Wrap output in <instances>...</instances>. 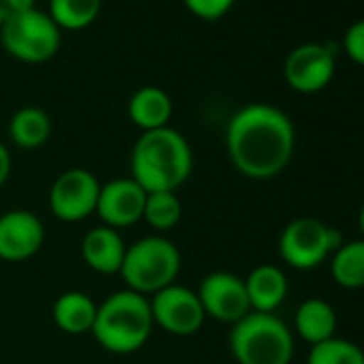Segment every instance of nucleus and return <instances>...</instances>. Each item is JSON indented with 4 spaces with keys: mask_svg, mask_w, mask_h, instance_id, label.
<instances>
[{
    "mask_svg": "<svg viewBox=\"0 0 364 364\" xmlns=\"http://www.w3.org/2000/svg\"><path fill=\"white\" fill-rule=\"evenodd\" d=\"M225 148L232 165L245 178L270 180L289 165L296 148V129L283 109L268 103H251L230 118Z\"/></svg>",
    "mask_w": 364,
    "mask_h": 364,
    "instance_id": "obj_1",
    "label": "nucleus"
},
{
    "mask_svg": "<svg viewBox=\"0 0 364 364\" xmlns=\"http://www.w3.org/2000/svg\"><path fill=\"white\" fill-rule=\"evenodd\" d=\"M193 173V150L171 127L146 131L131 150V178L146 193L178 191Z\"/></svg>",
    "mask_w": 364,
    "mask_h": 364,
    "instance_id": "obj_2",
    "label": "nucleus"
},
{
    "mask_svg": "<svg viewBox=\"0 0 364 364\" xmlns=\"http://www.w3.org/2000/svg\"><path fill=\"white\" fill-rule=\"evenodd\" d=\"M154 330L148 296L131 289L109 294L97 304V315L90 334L109 353L129 355L139 351Z\"/></svg>",
    "mask_w": 364,
    "mask_h": 364,
    "instance_id": "obj_3",
    "label": "nucleus"
},
{
    "mask_svg": "<svg viewBox=\"0 0 364 364\" xmlns=\"http://www.w3.org/2000/svg\"><path fill=\"white\" fill-rule=\"evenodd\" d=\"M230 351L238 364H289L294 334L274 313L251 311L232 326Z\"/></svg>",
    "mask_w": 364,
    "mask_h": 364,
    "instance_id": "obj_4",
    "label": "nucleus"
},
{
    "mask_svg": "<svg viewBox=\"0 0 364 364\" xmlns=\"http://www.w3.org/2000/svg\"><path fill=\"white\" fill-rule=\"evenodd\" d=\"M182 268L178 247L165 236H146L133 245H127V253L120 266V277L127 289L141 296H152L176 283Z\"/></svg>",
    "mask_w": 364,
    "mask_h": 364,
    "instance_id": "obj_5",
    "label": "nucleus"
},
{
    "mask_svg": "<svg viewBox=\"0 0 364 364\" xmlns=\"http://www.w3.org/2000/svg\"><path fill=\"white\" fill-rule=\"evenodd\" d=\"M0 43L20 63L43 65L60 50V28L48 11L31 9L24 14H7L0 26Z\"/></svg>",
    "mask_w": 364,
    "mask_h": 364,
    "instance_id": "obj_6",
    "label": "nucleus"
},
{
    "mask_svg": "<svg viewBox=\"0 0 364 364\" xmlns=\"http://www.w3.org/2000/svg\"><path fill=\"white\" fill-rule=\"evenodd\" d=\"M343 234L319 219L300 217L289 221L279 236L281 259L296 270H313L323 264L341 245Z\"/></svg>",
    "mask_w": 364,
    "mask_h": 364,
    "instance_id": "obj_7",
    "label": "nucleus"
},
{
    "mask_svg": "<svg viewBox=\"0 0 364 364\" xmlns=\"http://www.w3.org/2000/svg\"><path fill=\"white\" fill-rule=\"evenodd\" d=\"M101 182L84 167H71L52 182L48 204L52 215L63 223H80L97 213Z\"/></svg>",
    "mask_w": 364,
    "mask_h": 364,
    "instance_id": "obj_8",
    "label": "nucleus"
},
{
    "mask_svg": "<svg viewBox=\"0 0 364 364\" xmlns=\"http://www.w3.org/2000/svg\"><path fill=\"white\" fill-rule=\"evenodd\" d=\"M148 300H150L154 328H161L167 334L191 336V334H198L206 321V313H204L198 291L185 285L173 283L152 294Z\"/></svg>",
    "mask_w": 364,
    "mask_h": 364,
    "instance_id": "obj_9",
    "label": "nucleus"
},
{
    "mask_svg": "<svg viewBox=\"0 0 364 364\" xmlns=\"http://www.w3.org/2000/svg\"><path fill=\"white\" fill-rule=\"evenodd\" d=\"M336 69L334 43H304L289 52L283 65L285 82L302 95L323 90Z\"/></svg>",
    "mask_w": 364,
    "mask_h": 364,
    "instance_id": "obj_10",
    "label": "nucleus"
},
{
    "mask_svg": "<svg viewBox=\"0 0 364 364\" xmlns=\"http://www.w3.org/2000/svg\"><path fill=\"white\" fill-rule=\"evenodd\" d=\"M198 296L206 317H213L223 323L234 326L251 313L245 279L234 272L217 270L206 274L198 287Z\"/></svg>",
    "mask_w": 364,
    "mask_h": 364,
    "instance_id": "obj_11",
    "label": "nucleus"
},
{
    "mask_svg": "<svg viewBox=\"0 0 364 364\" xmlns=\"http://www.w3.org/2000/svg\"><path fill=\"white\" fill-rule=\"evenodd\" d=\"M146 204V191L137 182L127 178H114L101 185L99 202H97V217L103 225L112 230H127L141 221Z\"/></svg>",
    "mask_w": 364,
    "mask_h": 364,
    "instance_id": "obj_12",
    "label": "nucleus"
},
{
    "mask_svg": "<svg viewBox=\"0 0 364 364\" xmlns=\"http://www.w3.org/2000/svg\"><path fill=\"white\" fill-rule=\"evenodd\" d=\"M46 242V228L31 210L0 215V259L9 264L28 262Z\"/></svg>",
    "mask_w": 364,
    "mask_h": 364,
    "instance_id": "obj_13",
    "label": "nucleus"
},
{
    "mask_svg": "<svg viewBox=\"0 0 364 364\" xmlns=\"http://www.w3.org/2000/svg\"><path fill=\"white\" fill-rule=\"evenodd\" d=\"M80 253L90 270L99 274H118L127 253V242L118 230L97 225L84 234Z\"/></svg>",
    "mask_w": 364,
    "mask_h": 364,
    "instance_id": "obj_14",
    "label": "nucleus"
},
{
    "mask_svg": "<svg viewBox=\"0 0 364 364\" xmlns=\"http://www.w3.org/2000/svg\"><path fill=\"white\" fill-rule=\"evenodd\" d=\"M245 287L249 296L251 311L274 313L287 298V277L274 264H262L245 277Z\"/></svg>",
    "mask_w": 364,
    "mask_h": 364,
    "instance_id": "obj_15",
    "label": "nucleus"
},
{
    "mask_svg": "<svg viewBox=\"0 0 364 364\" xmlns=\"http://www.w3.org/2000/svg\"><path fill=\"white\" fill-rule=\"evenodd\" d=\"M127 112H129L131 122L137 129H141V133H146V131L169 127L173 103H171V97L163 88L144 86L131 95Z\"/></svg>",
    "mask_w": 364,
    "mask_h": 364,
    "instance_id": "obj_16",
    "label": "nucleus"
},
{
    "mask_svg": "<svg viewBox=\"0 0 364 364\" xmlns=\"http://www.w3.org/2000/svg\"><path fill=\"white\" fill-rule=\"evenodd\" d=\"M95 315H97V302L88 294L77 291V289L60 294L52 306L54 323L65 334H71V336L88 334L92 330Z\"/></svg>",
    "mask_w": 364,
    "mask_h": 364,
    "instance_id": "obj_17",
    "label": "nucleus"
},
{
    "mask_svg": "<svg viewBox=\"0 0 364 364\" xmlns=\"http://www.w3.org/2000/svg\"><path fill=\"white\" fill-rule=\"evenodd\" d=\"M294 328L309 345L323 343L336 332V313L330 302L321 298H309L296 309Z\"/></svg>",
    "mask_w": 364,
    "mask_h": 364,
    "instance_id": "obj_18",
    "label": "nucleus"
},
{
    "mask_svg": "<svg viewBox=\"0 0 364 364\" xmlns=\"http://www.w3.org/2000/svg\"><path fill=\"white\" fill-rule=\"evenodd\" d=\"M52 135V118L46 109L28 105L14 114L9 122V137L16 146L24 150L41 148Z\"/></svg>",
    "mask_w": 364,
    "mask_h": 364,
    "instance_id": "obj_19",
    "label": "nucleus"
},
{
    "mask_svg": "<svg viewBox=\"0 0 364 364\" xmlns=\"http://www.w3.org/2000/svg\"><path fill=\"white\" fill-rule=\"evenodd\" d=\"M330 272L334 283L345 289L364 287V238L343 242L330 255Z\"/></svg>",
    "mask_w": 364,
    "mask_h": 364,
    "instance_id": "obj_20",
    "label": "nucleus"
},
{
    "mask_svg": "<svg viewBox=\"0 0 364 364\" xmlns=\"http://www.w3.org/2000/svg\"><path fill=\"white\" fill-rule=\"evenodd\" d=\"M103 0H50L48 16L60 31H84L101 14Z\"/></svg>",
    "mask_w": 364,
    "mask_h": 364,
    "instance_id": "obj_21",
    "label": "nucleus"
},
{
    "mask_svg": "<svg viewBox=\"0 0 364 364\" xmlns=\"http://www.w3.org/2000/svg\"><path fill=\"white\" fill-rule=\"evenodd\" d=\"M182 219V202L173 191H154L146 193V204H144V217L156 234L173 230Z\"/></svg>",
    "mask_w": 364,
    "mask_h": 364,
    "instance_id": "obj_22",
    "label": "nucleus"
},
{
    "mask_svg": "<svg viewBox=\"0 0 364 364\" xmlns=\"http://www.w3.org/2000/svg\"><path fill=\"white\" fill-rule=\"evenodd\" d=\"M306 364H364V351L353 341L332 336L323 343L311 345Z\"/></svg>",
    "mask_w": 364,
    "mask_h": 364,
    "instance_id": "obj_23",
    "label": "nucleus"
},
{
    "mask_svg": "<svg viewBox=\"0 0 364 364\" xmlns=\"http://www.w3.org/2000/svg\"><path fill=\"white\" fill-rule=\"evenodd\" d=\"M185 7L200 20H206V22H215V20H221L232 7L236 0H182Z\"/></svg>",
    "mask_w": 364,
    "mask_h": 364,
    "instance_id": "obj_24",
    "label": "nucleus"
},
{
    "mask_svg": "<svg viewBox=\"0 0 364 364\" xmlns=\"http://www.w3.org/2000/svg\"><path fill=\"white\" fill-rule=\"evenodd\" d=\"M343 48L353 63L364 67V20H360L347 28V33L343 37Z\"/></svg>",
    "mask_w": 364,
    "mask_h": 364,
    "instance_id": "obj_25",
    "label": "nucleus"
},
{
    "mask_svg": "<svg viewBox=\"0 0 364 364\" xmlns=\"http://www.w3.org/2000/svg\"><path fill=\"white\" fill-rule=\"evenodd\" d=\"M11 167H14V163H11L9 148L3 141H0V187L7 185V180L11 176Z\"/></svg>",
    "mask_w": 364,
    "mask_h": 364,
    "instance_id": "obj_26",
    "label": "nucleus"
},
{
    "mask_svg": "<svg viewBox=\"0 0 364 364\" xmlns=\"http://www.w3.org/2000/svg\"><path fill=\"white\" fill-rule=\"evenodd\" d=\"M35 3L37 0H0V5H3L7 14H24V11L37 9Z\"/></svg>",
    "mask_w": 364,
    "mask_h": 364,
    "instance_id": "obj_27",
    "label": "nucleus"
},
{
    "mask_svg": "<svg viewBox=\"0 0 364 364\" xmlns=\"http://www.w3.org/2000/svg\"><path fill=\"white\" fill-rule=\"evenodd\" d=\"M358 225H360V232H362V238H364V204H362L360 215H358Z\"/></svg>",
    "mask_w": 364,
    "mask_h": 364,
    "instance_id": "obj_28",
    "label": "nucleus"
},
{
    "mask_svg": "<svg viewBox=\"0 0 364 364\" xmlns=\"http://www.w3.org/2000/svg\"><path fill=\"white\" fill-rule=\"evenodd\" d=\"M5 18H7V11L3 9V5H0V26H3V22H5Z\"/></svg>",
    "mask_w": 364,
    "mask_h": 364,
    "instance_id": "obj_29",
    "label": "nucleus"
}]
</instances>
